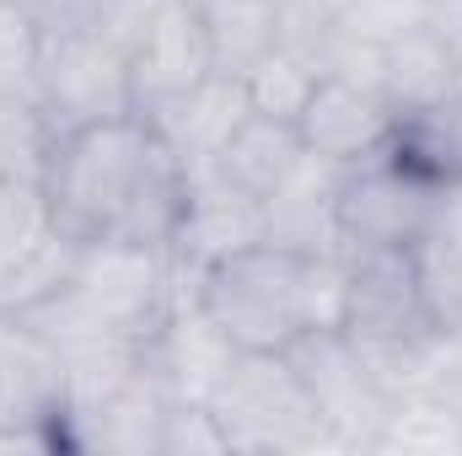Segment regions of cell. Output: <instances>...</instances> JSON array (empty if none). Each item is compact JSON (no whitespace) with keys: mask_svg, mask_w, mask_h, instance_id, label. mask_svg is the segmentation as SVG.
<instances>
[{"mask_svg":"<svg viewBox=\"0 0 462 456\" xmlns=\"http://www.w3.org/2000/svg\"><path fill=\"white\" fill-rule=\"evenodd\" d=\"M452 97L462 103V59H457V70H452Z\"/></svg>","mask_w":462,"mask_h":456,"instance_id":"f546056e","label":"cell"},{"mask_svg":"<svg viewBox=\"0 0 462 456\" xmlns=\"http://www.w3.org/2000/svg\"><path fill=\"white\" fill-rule=\"evenodd\" d=\"M393 150L409 167H420L425 178H436V183L462 178V103L447 97L436 108L398 114V123H393Z\"/></svg>","mask_w":462,"mask_h":456,"instance_id":"7402d4cb","label":"cell"},{"mask_svg":"<svg viewBox=\"0 0 462 456\" xmlns=\"http://www.w3.org/2000/svg\"><path fill=\"white\" fill-rule=\"evenodd\" d=\"M199 306L226 328L236 349H291L307 333L301 317V258L269 242L205 269Z\"/></svg>","mask_w":462,"mask_h":456,"instance_id":"3957f363","label":"cell"},{"mask_svg":"<svg viewBox=\"0 0 462 456\" xmlns=\"http://www.w3.org/2000/svg\"><path fill=\"white\" fill-rule=\"evenodd\" d=\"M371 456H462V419L425 392H398L376 424Z\"/></svg>","mask_w":462,"mask_h":456,"instance_id":"44dd1931","label":"cell"},{"mask_svg":"<svg viewBox=\"0 0 462 456\" xmlns=\"http://www.w3.org/2000/svg\"><path fill=\"white\" fill-rule=\"evenodd\" d=\"M216 419L231 456H318L334 451L328 424L285 349H242L216 392Z\"/></svg>","mask_w":462,"mask_h":456,"instance_id":"7a4b0ae2","label":"cell"},{"mask_svg":"<svg viewBox=\"0 0 462 456\" xmlns=\"http://www.w3.org/2000/svg\"><path fill=\"white\" fill-rule=\"evenodd\" d=\"M301 156H307V145H301V129L296 123L269 118V114H247L236 123V134L226 140V150H221L216 167L263 199V194H274L301 167Z\"/></svg>","mask_w":462,"mask_h":456,"instance_id":"ffe728a7","label":"cell"},{"mask_svg":"<svg viewBox=\"0 0 462 456\" xmlns=\"http://www.w3.org/2000/svg\"><path fill=\"white\" fill-rule=\"evenodd\" d=\"M118 0H22L38 38H70V32H103Z\"/></svg>","mask_w":462,"mask_h":456,"instance_id":"83f0119b","label":"cell"},{"mask_svg":"<svg viewBox=\"0 0 462 456\" xmlns=\"http://www.w3.org/2000/svg\"><path fill=\"white\" fill-rule=\"evenodd\" d=\"M247 114H253V103H247L242 76H221L216 70L194 92L172 97L167 108H156V114H145V118L167 140V150L183 161V172H199V167H216L221 161L226 140L236 134V123Z\"/></svg>","mask_w":462,"mask_h":456,"instance_id":"2e32d148","label":"cell"},{"mask_svg":"<svg viewBox=\"0 0 462 456\" xmlns=\"http://www.w3.org/2000/svg\"><path fill=\"white\" fill-rule=\"evenodd\" d=\"M258 242H263V199L253 188H242L236 178H226L221 167L189 172L183 215L172 231V258L189 274H199V285H205V269L226 263Z\"/></svg>","mask_w":462,"mask_h":456,"instance_id":"8fae6325","label":"cell"},{"mask_svg":"<svg viewBox=\"0 0 462 456\" xmlns=\"http://www.w3.org/2000/svg\"><path fill=\"white\" fill-rule=\"evenodd\" d=\"M425 27L452 59H462V0H425Z\"/></svg>","mask_w":462,"mask_h":456,"instance_id":"f1b7e54d","label":"cell"},{"mask_svg":"<svg viewBox=\"0 0 462 456\" xmlns=\"http://www.w3.org/2000/svg\"><path fill=\"white\" fill-rule=\"evenodd\" d=\"M76 242L60 231L38 178L0 183V312H27L70 279Z\"/></svg>","mask_w":462,"mask_h":456,"instance_id":"9c48e42d","label":"cell"},{"mask_svg":"<svg viewBox=\"0 0 462 456\" xmlns=\"http://www.w3.org/2000/svg\"><path fill=\"white\" fill-rule=\"evenodd\" d=\"M345 301H349L345 252L301 258V317H307V328H345Z\"/></svg>","mask_w":462,"mask_h":456,"instance_id":"cb8c5ba5","label":"cell"},{"mask_svg":"<svg viewBox=\"0 0 462 456\" xmlns=\"http://www.w3.org/2000/svg\"><path fill=\"white\" fill-rule=\"evenodd\" d=\"M199 16H205L210 59L221 76H247L285 38L280 0H199Z\"/></svg>","mask_w":462,"mask_h":456,"instance_id":"d6986e66","label":"cell"},{"mask_svg":"<svg viewBox=\"0 0 462 456\" xmlns=\"http://www.w3.org/2000/svg\"><path fill=\"white\" fill-rule=\"evenodd\" d=\"M32 108L43 114L49 134H70L87 123L134 114V87H129V59L124 43L108 32H70V38H38V65L27 81Z\"/></svg>","mask_w":462,"mask_h":456,"instance_id":"277c9868","label":"cell"},{"mask_svg":"<svg viewBox=\"0 0 462 456\" xmlns=\"http://www.w3.org/2000/svg\"><path fill=\"white\" fill-rule=\"evenodd\" d=\"M285 354H291L296 376L307 381V392H312V403L328 424L334 451L371 456L376 424H382V414L393 408L398 392H387L376 381V370L360 360V349L345 339V328H307Z\"/></svg>","mask_w":462,"mask_h":456,"instance_id":"52a82bcc","label":"cell"},{"mask_svg":"<svg viewBox=\"0 0 462 456\" xmlns=\"http://www.w3.org/2000/svg\"><path fill=\"white\" fill-rule=\"evenodd\" d=\"M183 188V161L140 114L60 134L43 167V194L70 242L172 247Z\"/></svg>","mask_w":462,"mask_h":456,"instance_id":"6da1fadb","label":"cell"},{"mask_svg":"<svg viewBox=\"0 0 462 456\" xmlns=\"http://www.w3.org/2000/svg\"><path fill=\"white\" fill-rule=\"evenodd\" d=\"M447 183L409 167L393 140L360 161L339 167V236L349 247H414Z\"/></svg>","mask_w":462,"mask_h":456,"instance_id":"8992f818","label":"cell"},{"mask_svg":"<svg viewBox=\"0 0 462 456\" xmlns=\"http://www.w3.org/2000/svg\"><path fill=\"white\" fill-rule=\"evenodd\" d=\"M172 397L156 387V376L140 365L108 403H97L92 414L70 419L60 430V451L81 456H162V419H167Z\"/></svg>","mask_w":462,"mask_h":456,"instance_id":"9a60e30c","label":"cell"},{"mask_svg":"<svg viewBox=\"0 0 462 456\" xmlns=\"http://www.w3.org/2000/svg\"><path fill=\"white\" fill-rule=\"evenodd\" d=\"M162 456H231L210 403H172L162 419Z\"/></svg>","mask_w":462,"mask_h":456,"instance_id":"484cf974","label":"cell"},{"mask_svg":"<svg viewBox=\"0 0 462 456\" xmlns=\"http://www.w3.org/2000/svg\"><path fill=\"white\" fill-rule=\"evenodd\" d=\"M318 81H323V76H318V65H312L307 54H296L291 43H280L274 54H263V59L242 76L253 114L285 118V123H296V118H301L307 97L318 92Z\"/></svg>","mask_w":462,"mask_h":456,"instance_id":"603a6c76","label":"cell"},{"mask_svg":"<svg viewBox=\"0 0 462 456\" xmlns=\"http://www.w3.org/2000/svg\"><path fill=\"white\" fill-rule=\"evenodd\" d=\"M403 392H425L430 403L452 408L462 419V328H436V339L425 343V354L414 365V381Z\"/></svg>","mask_w":462,"mask_h":456,"instance_id":"d4e9b609","label":"cell"},{"mask_svg":"<svg viewBox=\"0 0 462 456\" xmlns=\"http://www.w3.org/2000/svg\"><path fill=\"white\" fill-rule=\"evenodd\" d=\"M420 290L436 328H462V178H452L436 199V215L414 242Z\"/></svg>","mask_w":462,"mask_h":456,"instance_id":"e0dca14e","label":"cell"},{"mask_svg":"<svg viewBox=\"0 0 462 456\" xmlns=\"http://www.w3.org/2000/svg\"><path fill=\"white\" fill-rule=\"evenodd\" d=\"M263 242L296 258L312 252H345L339 236V167L323 156H301V167L263 194Z\"/></svg>","mask_w":462,"mask_h":456,"instance_id":"5bb4252c","label":"cell"},{"mask_svg":"<svg viewBox=\"0 0 462 456\" xmlns=\"http://www.w3.org/2000/svg\"><path fill=\"white\" fill-rule=\"evenodd\" d=\"M65 290L114 333H129L140 343L167 323V312H178L172 252L145 242H76Z\"/></svg>","mask_w":462,"mask_h":456,"instance_id":"5b68a950","label":"cell"},{"mask_svg":"<svg viewBox=\"0 0 462 456\" xmlns=\"http://www.w3.org/2000/svg\"><path fill=\"white\" fill-rule=\"evenodd\" d=\"M65 365L16 312H0V451H60Z\"/></svg>","mask_w":462,"mask_h":456,"instance_id":"ba28073f","label":"cell"},{"mask_svg":"<svg viewBox=\"0 0 462 456\" xmlns=\"http://www.w3.org/2000/svg\"><path fill=\"white\" fill-rule=\"evenodd\" d=\"M129 59V87H134V114H156L172 97L194 92L205 76H216L210 59V38H205V16L199 0H167L124 49Z\"/></svg>","mask_w":462,"mask_h":456,"instance_id":"30bf717a","label":"cell"},{"mask_svg":"<svg viewBox=\"0 0 462 456\" xmlns=\"http://www.w3.org/2000/svg\"><path fill=\"white\" fill-rule=\"evenodd\" d=\"M393 103L376 92V87H360V81H345V76H323L318 92L307 97V108L296 118L301 129V145L334 167H349L371 150H382L393 140Z\"/></svg>","mask_w":462,"mask_h":456,"instance_id":"4fadbf2b","label":"cell"},{"mask_svg":"<svg viewBox=\"0 0 462 456\" xmlns=\"http://www.w3.org/2000/svg\"><path fill=\"white\" fill-rule=\"evenodd\" d=\"M452 70H457V59L436 43V32L425 22L382 43V97L393 103V114H420V108L447 103Z\"/></svg>","mask_w":462,"mask_h":456,"instance_id":"ac0fdd59","label":"cell"},{"mask_svg":"<svg viewBox=\"0 0 462 456\" xmlns=\"http://www.w3.org/2000/svg\"><path fill=\"white\" fill-rule=\"evenodd\" d=\"M38 65V27L27 22L22 0H0V97L27 92Z\"/></svg>","mask_w":462,"mask_h":456,"instance_id":"4316f807","label":"cell"},{"mask_svg":"<svg viewBox=\"0 0 462 456\" xmlns=\"http://www.w3.org/2000/svg\"><path fill=\"white\" fill-rule=\"evenodd\" d=\"M236 354L242 349L226 339V328L199 301L167 312V323L140 343V365L156 376V387L172 403H216V392L231 376Z\"/></svg>","mask_w":462,"mask_h":456,"instance_id":"7c38bea8","label":"cell"}]
</instances>
